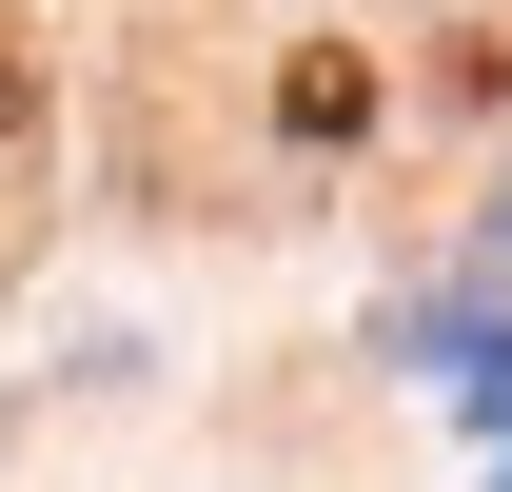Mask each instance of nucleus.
Segmentation results:
<instances>
[{
  "mask_svg": "<svg viewBox=\"0 0 512 492\" xmlns=\"http://www.w3.org/2000/svg\"><path fill=\"white\" fill-rule=\"evenodd\" d=\"M276 138H296V158H355V138H375V60H355V40H296V60H276Z\"/></svg>",
  "mask_w": 512,
  "mask_h": 492,
  "instance_id": "obj_1",
  "label": "nucleus"
},
{
  "mask_svg": "<svg viewBox=\"0 0 512 492\" xmlns=\"http://www.w3.org/2000/svg\"><path fill=\"white\" fill-rule=\"evenodd\" d=\"M40 119V40H20V20H0V138Z\"/></svg>",
  "mask_w": 512,
  "mask_h": 492,
  "instance_id": "obj_2",
  "label": "nucleus"
}]
</instances>
